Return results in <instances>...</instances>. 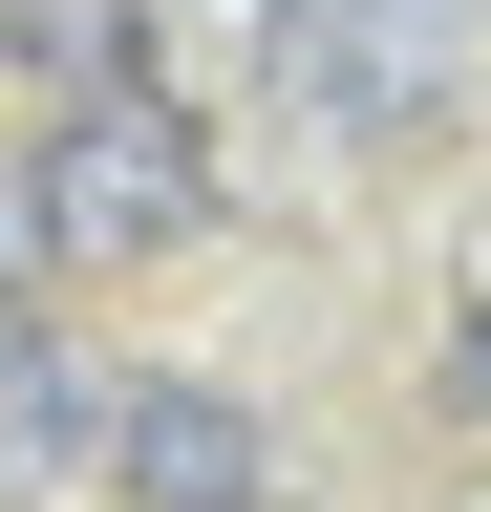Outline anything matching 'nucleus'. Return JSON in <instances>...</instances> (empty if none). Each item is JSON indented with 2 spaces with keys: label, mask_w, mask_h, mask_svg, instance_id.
Listing matches in <instances>:
<instances>
[{
  "label": "nucleus",
  "mask_w": 491,
  "mask_h": 512,
  "mask_svg": "<svg viewBox=\"0 0 491 512\" xmlns=\"http://www.w3.org/2000/svg\"><path fill=\"white\" fill-rule=\"evenodd\" d=\"M43 256H65V278H129V256H193L214 235V107H171L150 64L129 86H86L65 128H43Z\"/></svg>",
  "instance_id": "f257e3e1"
},
{
  "label": "nucleus",
  "mask_w": 491,
  "mask_h": 512,
  "mask_svg": "<svg viewBox=\"0 0 491 512\" xmlns=\"http://www.w3.org/2000/svg\"><path fill=\"white\" fill-rule=\"evenodd\" d=\"M427 43H449L427 0H278V22H257V86L321 107V128H385V107L427 86Z\"/></svg>",
  "instance_id": "f03ea898"
},
{
  "label": "nucleus",
  "mask_w": 491,
  "mask_h": 512,
  "mask_svg": "<svg viewBox=\"0 0 491 512\" xmlns=\"http://www.w3.org/2000/svg\"><path fill=\"white\" fill-rule=\"evenodd\" d=\"M107 491H129V512H278V470H257V406H235V384H150V363H129Z\"/></svg>",
  "instance_id": "7ed1b4c3"
},
{
  "label": "nucleus",
  "mask_w": 491,
  "mask_h": 512,
  "mask_svg": "<svg viewBox=\"0 0 491 512\" xmlns=\"http://www.w3.org/2000/svg\"><path fill=\"white\" fill-rule=\"evenodd\" d=\"M107 427H129V363H65L43 320H0V448L22 470H107Z\"/></svg>",
  "instance_id": "20e7f679"
},
{
  "label": "nucleus",
  "mask_w": 491,
  "mask_h": 512,
  "mask_svg": "<svg viewBox=\"0 0 491 512\" xmlns=\"http://www.w3.org/2000/svg\"><path fill=\"white\" fill-rule=\"evenodd\" d=\"M0 43H22V86H129V64H150V22H129V0H22V22H0Z\"/></svg>",
  "instance_id": "39448f33"
},
{
  "label": "nucleus",
  "mask_w": 491,
  "mask_h": 512,
  "mask_svg": "<svg viewBox=\"0 0 491 512\" xmlns=\"http://www.w3.org/2000/svg\"><path fill=\"white\" fill-rule=\"evenodd\" d=\"M449 406H470V427H491V299H470V320H449Z\"/></svg>",
  "instance_id": "423d86ee"
}]
</instances>
